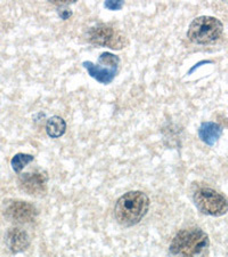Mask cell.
I'll return each mask as SVG.
<instances>
[{
  "label": "cell",
  "instance_id": "cell-3",
  "mask_svg": "<svg viewBox=\"0 0 228 257\" xmlns=\"http://www.w3.org/2000/svg\"><path fill=\"white\" fill-rule=\"evenodd\" d=\"M223 32V24L213 16H200L190 23L187 36L194 44H212L220 38Z\"/></svg>",
  "mask_w": 228,
  "mask_h": 257
},
{
  "label": "cell",
  "instance_id": "cell-14",
  "mask_svg": "<svg viewBox=\"0 0 228 257\" xmlns=\"http://www.w3.org/2000/svg\"><path fill=\"white\" fill-rule=\"evenodd\" d=\"M122 5H123L122 2H105L104 4V6L111 11H118L122 7Z\"/></svg>",
  "mask_w": 228,
  "mask_h": 257
},
{
  "label": "cell",
  "instance_id": "cell-7",
  "mask_svg": "<svg viewBox=\"0 0 228 257\" xmlns=\"http://www.w3.org/2000/svg\"><path fill=\"white\" fill-rule=\"evenodd\" d=\"M20 185L23 191L31 196H40L47 189V177L40 172L22 174L20 177Z\"/></svg>",
  "mask_w": 228,
  "mask_h": 257
},
{
  "label": "cell",
  "instance_id": "cell-5",
  "mask_svg": "<svg viewBox=\"0 0 228 257\" xmlns=\"http://www.w3.org/2000/svg\"><path fill=\"white\" fill-rule=\"evenodd\" d=\"M88 40L94 45L112 49H122L128 44L127 38L121 32L106 24L91 28L88 32Z\"/></svg>",
  "mask_w": 228,
  "mask_h": 257
},
{
  "label": "cell",
  "instance_id": "cell-10",
  "mask_svg": "<svg viewBox=\"0 0 228 257\" xmlns=\"http://www.w3.org/2000/svg\"><path fill=\"white\" fill-rule=\"evenodd\" d=\"M222 134V128L214 122H204L202 123L200 130H198V135L203 142L208 145H214L217 143Z\"/></svg>",
  "mask_w": 228,
  "mask_h": 257
},
{
  "label": "cell",
  "instance_id": "cell-8",
  "mask_svg": "<svg viewBox=\"0 0 228 257\" xmlns=\"http://www.w3.org/2000/svg\"><path fill=\"white\" fill-rule=\"evenodd\" d=\"M84 68L88 71L91 78L104 85L111 84L118 73V68L113 66H102L101 64H94L93 62H84Z\"/></svg>",
  "mask_w": 228,
  "mask_h": 257
},
{
  "label": "cell",
  "instance_id": "cell-1",
  "mask_svg": "<svg viewBox=\"0 0 228 257\" xmlns=\"http://www.w3.org/2000/svg\"><path fill=\"white\" fill-rule=\"evenodd\" d=\"M210 239L197 227L181 230L170 243L172 257H204L209 251Z\"/></svg>",
  "mask_w": 228,
  "mask_h": 257
},
{
  "label": "cell",
  "instance_id": "cell-11",
  "mask_svg": "<svg viewBox=\"0 0 228 257\" xmlns=\"http://www.w3.org/2000/svg\"><path fill=\"white\" fill-rule=\"evenodd\" d=\"M66 123L61 117H52L46 125V132L53 139L60 138L65 133Z\"/></svg>",
  "mask_w": 228,
  "mask_h": 257
},
{
  "label": "cell",
  "instance_id": "cell-9",
  "mask_svg": "<svg viewBox=\"0 0 228 257\" xmlns=\"http://www.w3.org/2000/svg\"><path fill=\"white\" fill-rule=\"evenodd\" d=\"M6 242L10 250L14 254H19L27 250V248L30 244V239L26 231L19 229V227H14L7 232L6 235Z\"/></svg>",
  "mask_w": 228,
  "mask_h": 257
},
{
  "label": "cell",
  "instance_id": "cell-2",
  "mask_svg": "<svg viewBox=\"0 0 228 257\" xmlns=\"http://www.w3.org/2000/svg\"><path fill=\"white\" fill-rule=\"evenodd\" d=\"M150 209V198L142 191H130L119 198L114 215L119 224L132 226L138 224Z\"/></svg>",
  "mask_w": 228,
  "mask_h": 257
},
{
  "label": "cell",
  "instance_id": "cell-6",
  "mask_svg": "<svg viewBox=\"0 0 228 257\" xmlns=\"http://www.w3.org/2000/svg\"><path fill=\"white\" fill-rule=\"evenodd\" d=\"M5 216L11 222L24 224V223L32 222L36 218L37 209L35 206L26 201H12L6 207Z\"/></svg>",
  "mask_w": 228,
  "mask_h": 257
},
{
  "label": "cell",
  "instance_id": "cell-12",
  "mask_svg": "<svg viewBox=\"0 0 228 257\" xmlns=\"http://www.w3.org/2000/svg\"><path fill=\"white\" fill-rule=\"evenodd\" d=\"M32 160H33V156L31 155H27V153H18V155H15L13 158H12V161H11L12 168L14 169L15 173H20L29 163H31Z\"/></svg>",
  "mask_w": 228,
  "mask_h": 257
},
{
  "label": "cell",
  "instance_id": "cell-13",
  "mask_svg": "<svg viewBox=\"0 0 228 257\" xmlns=\"http://www.w3.org/2000/svg\"><path fill=\"white\" fill-rule=\"evenodd\" d=\"M98 63H103L107 66H113V68H118V65L120 63V59L119 56L114 55V54L105 52L103 53L98 59Z\"/></svg>",
  "mask_w": 228,
  "mask_h": 257
},
{
  "label": "cell",
  "instance_id": "cell-4",
  "mask_svg": "<svg viewBox=\"0 0 228 257\" xmlns=\"http://www.w3.org/2000/svg\"><path fill=\"white\" fill-rule=\"evenodd\" d=\"M194 204L201 213L209 216H222L228 211V199L213 189L201 188L194 193Z\"/></svg>",
  "mask_w": 228,
  "mask_h": 257
}]
</instances>
